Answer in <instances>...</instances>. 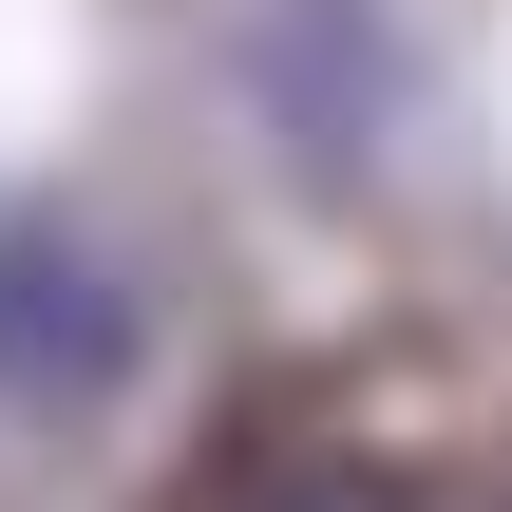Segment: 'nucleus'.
<instances>
[{
	"label": "nucleus",
	"instance_id": "obj_1",
	"mask_svg": "<svg viewBox=\"0 0 512 512\" xmlns=\"http://www.w3.org/2000/svg\"><path fill=\"white\" fill-rule=\"evenodd\" d=\"M247 512H399L380 475H285V494H247Z\"/></svg>",
	"mask_w": 512,
	"mask_h": 512
}]
</instances>
